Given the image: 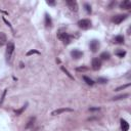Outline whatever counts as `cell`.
Masks as SVG:
<instances>
[{
    "label": "cell",
    "instance_id": "obj_11",
    "mask_svg": "<svg viewBox=\"0 0 131 131\" xmlns=\"http://www.w3.org/2000/svg\"><path fill=\"white\" fill-rule=\"evenodd\" d=\"M121 129H122V131H128L129 130V124L126 120L121 119Z\"/></svg>",
    "mask_w": 131,
    "mask_h": 131
},
{
    "label": "cell",
    "instance_id": "obj_27",
    "mask_svg": "<svg viewBox=\"0 0 131 131\" xmlns=\"http://www.w3.org/2000/svg\"><path fill=\"white\" fill-rule=\"evenodd\" d=\"M87 70H88V68H86V67H79V68L76 69V71L81 72V71H87Z\"/></svg>",
    "mask_w": 131,
    "mask_h": 131
},
{
    "label": "cell",
    "instance_id": "obj_25",
    "mask_svg": "<svg viewBox=\"0 0 131 131\" xmlns=\"http://www.w3.org/2000/svg\"><path fill=\"white\" fill-rule=\"evenodd\" d=\"M129 86H130V83H128V84H126V85H123V86H120V87H118V88L115 89V91H120V90H122V89H125L126 87H129Z\"/></svg>",
    "mask_w": 131,
    "mask_h": 131
},
{
    "label": "cell",
    "instance_id": "obj_13",
    "mask_svg": "<svg viewBox=\"0 0 131 131\" xmlns=\"http://www.w3.org/2000/svg\"><path fill=\"white\" fill-rule=\"evenodd\" d=\"M7 41V38H6V35L3 33V32H0V46L1 45H4Z\"/></svg>",
    "mask_w": 131,
    "mask_h": 131
},
{
    "label": "cell",
    "instance_id": "obj_6",
    "mask_svg": "<svg viewBox=\"0 0 131 131\" xmlns=\"http://www.w3.org/2000/svg\"><path fill=\"white\" fill-rule=\"evenodd\" d=\"M91 66H92V69L94 71H98V70L101 68V60L99 58H93Z\"/></svg>",
    "mask_w": 131,
    "mask_h": 131
},
{
    "label": "cell",
    "instance_id": "obj_19",
    "mask_svg": "<svg viewBox=\"0 0 131 131\" xmlns=\"http://www.w3.org/2000/svg\"><path fill=\"white\" fill-rule=\"evenodd\" d=\"M129 96V94L125 93V94H122V95H118V96H115V97H113V100H118V99H123L125 97H128Z\"/></svg>",
    "mask_w": 131,
    "mask_h": 131
},
{
    "label": "cell",
    "instance_id": "obj_5",
    "mask_svg": "<svg viewBox=\"0 0 131 131\" xmlns=\"http://www.w3.org/2000/svg\"><path fill=\"white\" fill-rule=\"evenodd\" d=\"M67 4L69 6V8L71 9V11L77 12L78 11V3L75 1V0H67Z\"/></svg>",
    "mask_w": 131,
    "mask_h": 131
},
{
    "label": "cell",
    "instance_id": "obj_8",
    "mask_svg": "<svg viewBox=\"0 0 131 131\" xmlns=\"http://www.w3.org/2000/svg\"><path fill=\"white\" fill-rule=\"evenodd\" d=\"M71 55H72V57L75 58V59H79L80 57H82L83 52L80 51V50H78V49H74V50L71 52Z\"/></svg>",
    "mask_w": 131,
    "mask_h": 131
},
{
    "label": "cell",
    "instance_id": "obj_15",
    "mask_svg": "<svg viewBox=\"0 0 131 131\" xmlns=\"http://www.w3.org/2000/svg\"><path fill=\"white\" fill-rule=\"evenodd\" d=\"M115 54L117 56H119V57H124L126 55V51L123 50V49H118V50L115 51Z\"/></svg>",
    "mask_w": 131,
    "mask_h": 131
},
{
    "label": "cell",
    "instance_id": "obj_7",
    "mask_svg": "<svg viewBox=\"0 0 131 131\" xmlns=\"http://www.w3.org/2000/svg\"><path fill=\"white\" fill-rule=\"evenodd\" d=\"M99 48V42L97 40H92L90 42V49L92 52H96Z\"/></svg>",
    "mask_w": 131,
    "mask_h": 131
},
{
    "label": "cell",
    "instance_id": "obj_1",
    "mask_svg": "<svg viewBox=\"0 0 131 131\" xmlns=\"http://www.w3.org/2000/svg\"><path fill=\"white\" fill-rule=\"evenodd\" d=\"M57 38H58L59 40H62L65 45H69L70 43H71L72 39H73V37L71 36V35H69V34L66 33V32H59V33L57 34Z\"/></svg>",
    "mask_w": 131,
    "mask_h": 131
},
{
    "label": "cell",
    "instance_id": "obj_16",
    "mask_svg": "<svg viewBox=\"0 0 131 131\" xmlns=\"http://www.w3.org/2000/svg\"><path fill=\"white\" fill-rule=\"evenodd\" d=\"M27 107H28V103H26L25 106H23V107H22L20 110H16V111H15V115H16V116H20V115L22 114V113H23V112L26 110V108H27Z\"/></svg>",
    "mask_w": 131,
    "mask_h": 131
},
{
    "label": "cell",
    "instance_id": "obj_10",
    "mask_svg": "<svg viewBox=\"0 0 131 131\" xmlns=\"http://www.w3.org/2000/svg\"><path fill=\"white\" fill-rule=\"evenodd\" d=\"M120 7L122 9H130L131 8V1H129V0H124L123 2L120 3Z\"/></svg>",
    "mask_w": 131,
    "mask_h": 131
},
{
    "label": "cell",
    "instance_id": "obj_20",
    "mask_svg": "<svg viewBox=\"0 0 131 131\" xmlns=\"http://www.w3.org/2000/svg\"><path fill=\"white\" fill-rule=\"evenodd\" d=\"M34 122H35V118H31L30 120H29V122L27 123V125H26V128H31L33 125H34Z\"/></svg>",
    "mask_w": 131,
    "mask_h": 131
},
{
    "label": "cell",
    "instance_id": "obj_2",
    "mask_svg": "<svg viewBox=\"0 0 131 131\" xmlns=\"http://www.w3.org/2000/svg\"><path fill=\"white\" fill-rule=\"evenodd\" d=\"M13 52H14V44H13V42H8L7 47H6V53H5L7 62H10Z\"/></svg>",
    "mask_w": 131,
    "mask_h": 131
},
{
    "label": "cell",
    "instance_id": "obj_17",
    "mask_svg": "<svg viewBox=\"0 0 131 131\" xmlns=\"http://www.w3.org/2000/svg\"><path fill=\"white\" fill-rule=\"evenodd\" d=\"M110 57H111V55H110L109 52H102L100 54V58L103 60H108V59H110Z\"/></svg>",
    "mask_w": 131,
    "mask_h": 131
},
{
    "label": "cell",
    "instance_id": "obj_12",
    "mask_svg": "<svg viewBox=\"0 0 131 131\" xmlns=\"http://www.w3.org/2000/svg\"><path fill=\"white\" fill-rule=\"evenodd\" d=\"M45 26L47 28L52 26V20H51V17L48 13H45Z\"/></svg>",
    "mask_w": 131,
    "mask_h": 131
},
{
    "label": "cell",
    "instance_id": "obj_29",
    "mask_svg": "<svg viewBox=\"0 0 131 131\" xmlns=\"http://www.w3.org/2000/svg\"><path fill=\"white\" fill-rule=\"evenodd\" d=\"M100 110V108H90L89 109V111H91V112H94V111H99Z\"/></svg>",
    "mask_w": 131,
    "mask_h": 131
},
{
    "label": "cell",
    "instance_id": "obj_22",
    "mask_svg": "<svg viewBox=\"0 0 131 131\" xmlns=\"http://www.w3.org/2000/svg\"><path fill=\"white\" fill-rule=\"evenodd\" d=\"M84 7H85V10L88 12V13H91V11H92V9H91V6L88 4V3H85L84 4Z\"/></svg>",
    "mask_w": 131,
    "mask_h": 131
},
{
    "label": "cell",
    "instance_id": "obj_30",
    "mask_svg": "<svg viewBox=\"0 0 131 131\" xmlns=\"http://www.w3.org/2000/svg\"><path fill=\"white\" fill-rule=\"evenodd\" d=\"M47 4H48V5H54L55 2H54V1H49V0H48V1H47Z\"/></svg>",
    "mask_w": 131,
    "mask_h": 131
},
{
    "label": "cell",
    "instance_id": "obj_4",
    "mask_svg": "<svg viewBox=\"0 0 131 131\" xmlns=\"http://www.w3.org/2000/svg\"><path fill=\"white\" fill-rule=\"evenodd\" d=\"M127 19V14H117V15H114L112 19V22L115 23V24H121L123 21H125Z\"/></svg>",
    "mask_w": 131,
    "mask_h": 131
},
{
    "label": "cell",
    "instance_id": "obj_28",
    "mask_svg": "<svg viewBox=\"0 0 131 131\" xmlns=\"http://www.w3.org/2000/svg\"><path fill=\"white\" fill-rule=\"evenodd\" d=\"M3 21H4V23H5V24L8 26V27H10V28H11V25H10V23H9V22H7L5 17H3Z\"/></svg>",
    "mask_w": 131,
    "mask_h": 131
},
{
    "label": "cell",
    "instance_id": "obj_18",
    "mask_svg": "<svg viewBox=\"0 0 131 131\" xmlns=\"http://www.w3.org/2000/svg\"><path fill=\"white\" fill-rule=\"evenodd\" d=\"M83 79H84V81L86 82V84H88V85H90V86H92V85L94 84V81H93L92 79H90V78H88L87 76H84Z\"/></svg>",
    "mask_w": 131,
    "mask_h": 131
},
{
    "label": "cell",
    "instance_id": "obj_14",
    "mask_svg": "<svg viewBox=\"0 0 131 131\" xmlns=\"http://www.w3.org/2000/svg\"><path fill=\"white\" fill-rule=\"evenodd\" d=\"M114 42L117 43V44H123V43H124V37L121 36V35H118V36L115 37Z\"/></svg>",
    "mask_w": 131,
    "mask_h": 131
},
{
    "label": "cell",
    "instance_id": "obj_21",
    "mask_svg": "<svg viewBox=\"0 0 131 131\" xmlns=\"http://www.w3.org/2000/svg\"><path fill=\"white\" fill-rule=\"evenodd\" d=\"M62 71H64V72L66 73V75H67V76H68V77L70 78V79H72V80H74V77H73V76H72L71 74L69 73V71H68V70H67V69H66L65 67H62Z\"/></svg>",
    "mask_w": 131,
    "mask_h": 131
},
{
    "label": "cell",
    "instance_id": "obj_9",
    "mask_svg": "<svg viewBox=\"0 0 131 131\" xmlns=\"http://www.w3.org/2000/svg\"><path fill=\"white\" fill-rule=\"evenodd\" d=\"M66 112H73L72 109H69V108H66V109H58V110H55L51 113L52 116H56V115H59L62 113H66Z\"/></svg>",
    "mask_w": 131,
    "mask_h": 131
},
{
    "label": "cell",
    "instance_id": "obj_26",
    "mask_svg": "<svg viewBox=\"0 0 131 131\" xmlns=\"http://www.w3.org/2000/svg\"><path fill=\"white\" fill-rule=\"evenodd\" d=\"M6 92H7V89H4L3 94H2V97H1V99H0V104L3 103V100H4V97H5V95H6Z\"/></svg>",
    "mask_w": 131,
    "mask_h": 131
},
{
    "label": "cell",
    "instance_id": "obj_23",
    "mask_svg": "<svg viewBox=\"0 0 131 131\" xmlns=\"http://www.w3.org/2000/svg\"><path fill=\"white\" fill-rule=\"evenodd\" d=\"M31 54H40V52L37 51V50H30V51L27 52V56H29Z\"/></svg>",
    "mask_w": 131,
    "mask_h": 131
},
{
    "label": "cell",
    "instance_id": "obj_24",
    "mask_svg": "<svg viewBox=\"0 0 131 131\" xmlns=\"http://www.w3.org/2000/svg\"><path fill=\"white\" fill-rule=\"evenodd\" d=\"M97 82L100 84H106V83H108V79H106V78H98Z\"/></svg>",
    "mask_w": 131,
    "mask_h": 131
},
{
    "label": "cell",
    "instance_id": "obj_3",
    "mask_svg": "<svg viewBox=\"0 0 131 131\" xmlns=\"http://www.w3.org/2000/svg\"><path fill=\"white\" fill-rule=\"evenodd\" d=\"M78 26H79V28H81L82 30H88L91 28V21L88 19L80 20L78 22Z\"/></svg>",
    "mask_w": 131,
    "mask_h": 131
}]
</instances>
